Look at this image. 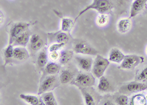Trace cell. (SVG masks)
Listing matches in <instances>:
<instances>
[{
    "label": "cell",
    "instance_id": "obj_1",
    "mask_svg": "<svg viewBox=\"0 0 147 105\" xmlns=\"http://www.w3.org/2000/svg\"><path fill=\"white\" fill-rule=\"evenodd\" d=\"M113 8V4L111 0H93L90 5L86 7L82 10L78 15L75 21L89 10H94L100 14H107L111 11Z\"/></svg>",
    "mask_w": 147,
    "mask_h": 105
},
{
    "label": "cell",
    "instance_id": "obj_2",
    "mask_svg": "<svg viewBox=\"0 0 147 105\" xmlns=\"http://www.w3.org/2000/svg\"><path fill=\"white\" fill-rule=\"evenodd\" d=\"M110 64V61L100 55H96L93 64L92 71L93 75L98 78L103 76Z\"/></svg>",
    "mask_w": 147,
    "mask_h": 105
},
{
    "label": "cell",
    "instance_id": "obj_3",
    "mask_svg": "<svg viewBox=\"0 0 147 105\" xmlns=\"http://www.w3.org/2000/svg\"><path fill=\"white\" fill-rule=\"evenodd\" d=\"M30 24L24 22H18L12 25L9 30V44H13L15 39L23 33L29 30Z\"/></svg>",
    "mask_w": 147,
    "mask_h": 105
},
{
    "label": "cell",
    "instance_id": "obj_4",
    "mask_svg": "<svg viewBox=\"0 0 147 105\" xmlns=\"http://www.w3.org/2000/svg\"><path fill=\"white\" fill-rule=\"evenodd\" d=\"M144 60L143 57L138 55H126L121 62L120 68L123 69L133 70L139 64L143 63Z\"/></svg>",
    "mask_w": 147,
    "mask_h": 105
},
{
    "label": "cell",
    "instance_id": "obj_5",
    "mask_svg": "<svg viewBox=\"0 0 147 105\" xmlns=\"http://www.w3.org/2000/svg\"><path fill=\"white\" fill-rule=\"evenodd\" d=\"M74 84L83 87H92L95 83V78L93 75L88 73H80L77 75L74 80Z\"/></svg>",
    "mask_w": 147,
    "mask_h": 105
},
{
    "label": "cell",
    "instance_id": "obj_6",
    "mask_svg": "<svg viewBox=\"0 0 147 105\" xmlns=\"http://www.w3.org/2000/svg\"><path fill=\"white\" fill-rule=\"evenodd\" d=\"M147 89V84L143 82H131L122 86L119 92L121 93L129 94L138 93Z\"/></svg>",
    "mask_w": 147,
    "mask_h": 105
},
{
    "label": "cell",
    "instance_id": "obj_7",
    "mask_svg": "<svg viewBox=\"0 0 147 105\" xmlns=\"http://www.w3.org/2000/svg\"><path fill=\"white\" fill-rule=\"evenodd\" d=\"M74 50L76 54L90 56L98 55V51L85 41H81L76 43L74 46Z\"/></svg>",
    "mask_w": 147,
    "mask_h": 105
},
{
    "label": "cell",
    "instance_id": "obj_8",
    "mask_svg": "<svg viewBox=\"0 0 147 105\" xmlns=\"http://www.w3.org/2000/svg\"><path fill=\"white\" fill-rule=\"evenodd\" d=\"M57 83V78L55 76L50 75L46 77L39 87L38 94H43L44 93L49 92L51 89L55 87Z\"/></svg>",
    "mask_w": 147,
    "mask_h": 105
},
{
    "label": "cell",
    "instance_id": "obj_9",
    "mask_svg": "<svg viewBox=\"0 0 147 105\" xmlns=\"http://www.w3.org/2000/svg\"><path fill=\"white\" fill-rule=\"evenodd\" d=\"M147 6V0H134L131 6L129 17L130 19L142 13Z\"/></svg>",
    "mask_w": 147,
    "mask_h": 105
},
{
    "label": "cell",
    "instance_id": "obj_10",
    "mask_svg": "<svg viewBox=\"0 0 147 105\" xmlns=\"http://www.w3.org/2000/svg\"><path fill=\"white\" fill-rule=\"evenodd\" d=\"M75 59L80 68L86 72L91 71L93 64L92 58L89 57L76 56Z\"/></svg>",
    "mask_w": 147,
    "mask_h": 105
},
{
    "label": "cell",
    "instance_id": "obj_11",
    "mask_svg": "<svg viewBox=\"0 0 147 105\" xmlns=\"http://www.w3.org/2000/svg\"><path fill=\"white\" fill-rule=\"evenodd\" d=\"M30 57L28 50L23 46H19L13 49V58L19 61H24Z\"/></svg>",
    "mask_w": 147,
    "mask_h": 105
},
{
    "label": "cell",
    "instance_id": "obj_12",
    "mask_svg": "<svg viewBox=\"0 0 147 105\" xmlns=\"http://www.w3.org/2000/svg\"><path fill=\"white\" fill-rule=\"evenodd\" d=\"M125 57V55L119 49L113 48L109 53L108 60L110 62L119 64L122 62Z\"/></svg>",
    "mask_w": 147,
    "mask_h": 105
},
{
    "label": "cell",
    "instance_id": "obj_13",
    "mask_svg": "<svg viewBox=\"0 0 147 105\" xmlns=\"http://www.w3.org/2000/svg\"><path fill=\"white\" fill-rule=\"evenodd\" d=\"M31 33L29 30L18 36L13 42V45H19L25 47L30 39Z\"/></svg>",
    "mask_w": 147,
    "mask_h": 105
},
{
    "label": "cell",
    "instance_id": "obj_14",
    "mask_svg": "<svg viewBox=\"0 0 147 105\" xmlns=\"http://www.w3.org/2000/svg\"><path fill=\"white\" fill-rule=\"evenodd\" d=\"M131 19L130 18H123L118 22L117 28L118 30L121 33H125L128 32L131 27Z\"/></svg>",
    "mask_w": 147,
    "mask_h": 105
},
{
    "label": "cell",
    "instance_id": "obj_15",
    "mask_svg": "<svg viewBox=\"0 0 147 105\" xmlns=\"http://www.w3.org/2000/svg\"><path fill=\"white\" fill-rule=\"evenodd\" d=\"M31 48L34 51H38L42 48L44 41L39 35L35 34L31 36L30 39Z\"/></svg>",
    "mask_w": 147,
    "mask_h": 105
},
{
    "label": "cell",
    "instance_id": "obj_16",
    "mask_svg": "<svg viewBox=\"0 0 147 105\" xmlns=\"http://www.w3.org/2000/svg\"><path fill=\"white\" fill-rule=\"evenodd\" d=\"M75 21L68 18H61V30L64 32L69 33L74 26Z\"/></svg>",
    "mask_w": 147,
    "mask_h": 105
},
{
    "label": "cell",
    "instance_id": "obj_17",
    "mask_svg": "<svg viewBox=\"0 0 147 105\" xmlns=\"http://www.w3.org/2000/svg\"><path fill=\"white\" fill-rule=\"evenodd\" d=\"M74 56V51L72 50L63 51L60 53V58L59 59V62L62 65H66L68 63Z\"/></svg>",
    "mask_w": 147,
    "mask_h": 105
},
{
    "label": "cell",
    "instance_id": "obj_18",
    "mask_svg": "<svg viewBox=\"0 0 147 105\" xmlns=\"http://www.w3.org/2000/svg\"><path fill=\"white\" fill-rule=\"evenodd\" d=\"M74 75L73 72L69 70H63L59 76V80L62 84H67L73 80Z\"/></svg>",
    "mask_w": 147,
    "mask_h": 105
},
{
    "label": "cell",
    "instance_id": "obj_19",
    "mask_svg": "<svg viewBox=\"0 0 147 105\" xmlns=\"http://www.w3.org/2000/svg\"><path fill=\"white\" fill-rule=\"evenodd\" d=\"M147 100L146 96L142 94H137L131 98L130 101V105H146Z\"/></svg>",
    "mask_w": 147,
    "mask_h": 105
},
{
    "label": "cell",
    "instance_id": "obj_20",
    "mask_svg": "<svg viewBox=\"0 0 147 105\" xmlns=\"http://www.w3.org/2000/svg\"><path fill=\"white\" fill-rule=\"evenodd\" d=\"M61 69V66L55 62L48 63L45 67L46 73L50 75H55L58 73Z\"/></svg>",
    "mask_w": 147,
    "mask_h": 105
},
{
    "label": "cell",
    "instance_id": "obj_21",
    "mask_svg": "<svg viewBox=\"0 0 147 105\" xmlns=\"http://www.w3.org/2000/svg\"><path fill=\"white\" fill-rule=\"evenodd\" d=\"M19 97L30 105H38L39 104V99L36 96L22 93L20 95Z\"/></svg>",
    "mask_w": 147,
    "mask_h": 105
},
{
    "label": "cell",
    "instance_id": "obj_22",
    "mask_svg": "<svg viewBox=\"0 0 147 105\" xmlns=\"http://www.w3.org/2000/svg\"><path fill=\"white\" fill-rule=\"evenodd\" d=\"M42 101L45 105H57V102L52 92H46L43 94Z\"/></svg>",
    "mask_w": 147,
    "mask_h": 105
},
{
    "label": "cell",
    "instance_id": "obj_23",
    "mask_svg": "<svg viewBox=\"0 0 147 105\" xmlns=\"http://www.w3.org/2000/svg\"><path fill=\"white\" fill-rule=\"evenodd\" d=\"M99 79V81L98 85V89L99 91L101 92H106L109 91L110 88V83L107 78L103 76Z\"/></svg>",
    "mask_w": 147,
    "mask_h": 105
},
{
    "label": "cell",
    "instance_id": "obj_24",
    "mask_svg": "<svg viewBox=\"0 0 147 105\" xmlns=\"http://www.w3.org/2000/svg\"><path fill=\"white\" fill-rule=\"evenodd\" d=\"M49 56L47 51L43 50L40 52L37 58V64L38 66L41 68L45 67L48 63Z\"/></svg>",
    "mask_w": 147,
    "mask_h": 105
},
{
    "label": "cell",
    "instance_id": "obj_25",
    "mask_svg": "<svg viewBox=\"0 0 147 105\" xmlns=\"http://www.w3.org/2000/svg\"><path fill=\"white\" fill-rule=\"evenodd\" d=\"M13 45L9 44L8 46L4 50V56L5 59V65H6L11 62L12 58H13Z\"/></svg>",
    "mask_w": 147,
    "mask_h": 105
},
{
    "label": "cell",
    "instance_id": "obj_26",
    "mask_svg": "<svg viewBox=\"0 0 147 105\" xmlns=\"http://www.w3.org/2000/svg\"><path fill=\"white\" fill-rule=\"evenodd\" d=\"M109 21V16L107 14H100L97 17L96 23L100 26L106 25Z\"/></svg>",
    "mask_w": 147,
    "mask_h": 105
},
{
    "label": "cell",
    "instance_id": "obj_27",
    "mask_svg": "<svg viewBox=\"0 0 147 105\" xmlns=\"http://www.w3.org/2000/svg\"><path fill=\"white\" fill-rule=\"evenodd\" d=\"M69 37L67 33L61 31L57 33L55 36V40L57 43H66L68 41Z\"/></svg>",
    "mask_w": 147,
    "mask_h": 105
},
{
    "label": "cell",
    "instance_id": "obj_28",
    "mask_svg": "<svg viewBox=\"0 0 147 105\" xmlns=\"http://www.w3.org/2000/svg\"><path fill=\"white\" fill-rule=\"evenodd\" d=\"M82 94L84 96L86 104L87 105H95V100L93 96L89 92H87L85 90L82 91Z\"/></svg>",
    "mask_w": 147,
    "mask_h": 105
},
{
    "label": "cell",
    "instance_id": "obj_29",
    "mask_svg": "<svg viewBox=\"0 0 147 105\" xmlns=\"http://www.w3.org/2000/svg\"><path fill=\"white\" fill-rule=\"evenodd\" d=\"M66 43H57L53 44L49 47V51H58L62 49L66 45Z\"/></svg>",
    "mask_w": 147,
    "mask_h": 105
},
{
    "label": "cell",
    "instance_id": "obj_30",
    "mask_svg": "<svg viewBox=\"0 0 147 105\" xmlns=\"http://www.w3.org/2000/svg\"><path fill=\"white\" fill-rule=\"evenodd\" d=\"M129 102V98L125 94L121 95L117 97L116 102L119 105H127Z\"/></svg>",
    "mask_w": 147,
    "mask_h": 105
},
{
    "label": "cell",
    "instance_id": "obj_31",
    "mask_svg": "<svg viewBox=\"0 0 147 105\" xmlns=\"http://www.w3.org/2000/svg\"><path fill=\"white\" fill-rule=\"evenodd\" d=\"M138 81L144 82L147 81V67L143 70L136 77Z\"/></svg>",
    "mask_w": 147,
    "mask_h": 105
},
{
    "label": "cell",
    "instance_id": "obj_32",
    "mask_svg": "<svg viewBox=\"0 0 147 105\" xmlns=\"http://www.w3.org/2000/svg\"><path fill=\"white\" fill-rule=\"evenodd\" d=\"M49 57L52 62H57L59 61L60 59V53H59L58 51L49 52Z\"/></svg>",
    "mask_w": 147,
    "mask_h": 105
},
{
    "label": "cell",
    "instance_id": "obj_33",
    "mask_svg": "<svg viewBox=\"0 0 147 105\" xmlns=\"http://www.w3.org/2000/svg\"><path fill=\"white\" fill-rule=\"evenodd\" d=\"M4 20H5V15L2 12V11H1L0 12V24L1 25L4 23Z\"/></svg>",
    "mask_w": 147,
    "mask_h": 105
},
{
    "label": "cell",
    "instance_id": "obj_34",
    "mask_svg": "<svg viewBox=\"0 0 147 105\" xmlns=\"http://www.w3.org/2000/svg\"><path fill=\"white\" fill-rule=\"evenodd\" d=\"M103 104V105H114L113 102H112L111 101L109 100L106 101Z\"/></svg>",
    "mask_w": 147,
    "mask_h": 105
},
{
    "label": "cell",
    "instance_id": "obj_35",
    "mask_svg": "<svg viewBox=\"0 0 147 105\" xmlns=\"http://www.w3.org/2000/svg\"><path fill=\"white\" fill-rule=\"evenodd\" d=\"M118 1L119 3L123 4V3H125V2H127L128 0H118Z\"/></svg>",
    "mask_w": 147,
    "mask_h": 105
},
{
    "label": "cell",
    "instance_id": "obj_36",
    "mask_svg": "<svg viewBox=\"0 0 147 105\" xmlns=\"http://www.w3.org/2000/svg\"><path fill=\"white\" fill-rule=\"evenodd\" d=\"M146 53L147 54V49H146Z\"/></svg>",
    "mask_w": 147,
    "mask_h": 105
},
{
    "label": "cell",
    "instance_id": "obj_37",
    "mask_svg": "<svg viewBox=\"0 0 147 105\" xmlns=\"http://www.w3.org/2000/svg\"><path fill=\"white\" fill-rule=\"evenodd\" d=\"M146 99H147V95H146Z\"/></svg>",
    "mask_w": 147,
    "mask_h": 105
}]
</instances>
